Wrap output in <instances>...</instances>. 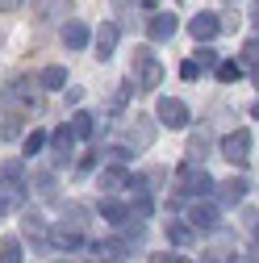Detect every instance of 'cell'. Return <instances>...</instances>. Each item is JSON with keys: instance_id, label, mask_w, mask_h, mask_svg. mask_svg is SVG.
<instances>
[{"instance_id": "cell-1", "label": "cell", "mask_w": 259, "mask_h": 263, "mask_svg": "<svg viewBox=\"0 0 259 263\" xmlns=\"http://www.w3.org/2000/svg\"><path fill=\"white\" fill-rule=\"evenodd\" d=\"M34 88L38 84H29V80H13L5 92H0V113H9V117H34V113H42V96Z\"/></svg>"}, {"instance_id": "cell-2", "label": "cell", "mask_w": 259, "mask_h": 263, "mask_svg": "<svg viewBox=\"0 0 259 263\" xmlns=\"http://www.w3.org/2000/svg\"><path fill=\"white\" fill-rule=\"evenodd\" d=\"M130 84H134V92H155L163 84V63L151 54V46H134V54H130Z\"/></svg>"}, {"instance_id": "cell-3", "label": "cell", "mask_w": 259, "mask_h": 263, "mask_svg": "<svg viewBox=\"0 0 259 263\" xmlns=\"http://www.w3.org/2000/svg\"><path fill=\"white\" fill-rule=\"evenodd\" d=\"M176 184H180V192H188V196H209V192L217 188V184H213V176L201 167V163H192V159H184V163H180Z\"/></svg>"}, {"instance_id": "cell-4", "label": "cell", "mask_w": 259, "mask_h": 263, "mask_svg": "<svg viewBox=\"0 0 259 263\" xmlns=\"http://www.w3.org/2000/svg\"><path fill=\"white\" fill-rule=\"evenodd\" d=\"M217 151H221L226 163H234V167H247V159H251V134H247V129H230V134L217 142Z\"/></svg>"}, {"instance_id": "cell-5", "label": "cell", "mask_w": 259, "mask_h": 263, "mask_svg": "<svg viewBox=\"0 0 259 263\" xmlns=\"http://www.w3.org/2000/svg\"><path fill=\"white\" fill-rule=\"evenodd\" d=\"M155 117L163 121L168 129H184V125L192 121V113H188V105H184V101H176V96H163V101L155 105Z\"/></svg>"}, {"instance_id": "cell-6", "label": "cell", "mask_w": 259, "mask_h": 263, "mask_svg": "<svg viewBox=\"0 0 259 263\" xmlns=\"http://www.w3.org/2000/svg\"><path fill=\"white\" fill-rule=\"evenodd\" d=\"M34 17L46 21V25H54V21L67 25L71 21V0H34Z\"/></svg>"}, {"instance_id": "cell-7", "label": "cell", "mask_w": 259, "mask_h": 263, "mask_svg": "<svg viewBox=\"0 0 259 263\" xmlns=\"http://www.w3.org/2000/svg\"><path fill=\"white\" fill-rule=\"evenodd\" d=\"M188 34L197 38V42H213L221 34V17L217 13H197V17L188 21Z\"/></svg>"}, {"instance_id": "cell-8", "label": "cell", "mask_w": 259, "mask_h": 263, "mask_svg": "<svg viewBox=\"0 0 259 263\" xmlns=\"http://www.w3.org/2000/svg\"><path fill=\"white\" fill-rule=\"evenodd\" d=\"M176 29H180V21H176L172 13H155V17L146 21V38H151V42H172Z\"/></svg>"}, {"instance_id": "cell-9", "label": "cell", "mask_w": 259, "mask_h": 263, "mask_svg": "<svg viewBox=\"0 0 259 263\" xmlns=\"http://www.w3.org/2000/svg\"><path fill=\"white\" fill-rule=\"evenodd\" d=\"M117 38H121V29H117L113 21H101V29L92 34V46H96V59H101V63L117 50Z\"/></svg>"}, {"instance_id": "cell-10", "label": "cell", "mask_w": 259, "mask_h": 263, "mask_svg": "<svg viewBox=\"0 0 259 263\" xmlns=\"http://www.w3.org/2000/svg\"><path fill=\"white\" fill-rule=\"evenodd\" d=\"M151 142H155V121H151V117H134V125L125 129V146H138V151H142V146H151Z\"/></svg>"}, {"instance_id": "cell-11", "label": "cell", "mask_w": 259, "mask_h": 263, "mask_svg": "<svg viewBox=\"0 0 259 263\" xmlns=\"http://www.w3.org/2000/svg\"><path fill=\"white\" fill-rule=\"evenodd\" d=\"M88 42H92V29L84 21H67V25H63V46H67V50H84Z\"/></svg>"}, {"instance_id": "cell-12", "label": "cell", "mask_w": 259, "mask_h": 263, "mask_svg": "<svg viewBox=\"0 0 259 263\" xmlns=\"http://www.w3.org/2000/svg\"><path fill=\"white\" fill-rule=\"evenodd\" d=\"M50 151H54L59 163H67V159H71V151H76V134H71L67 125H59L54 134H50Z\"/></svg>"}, {"instance_id": "cell-13", "label": "cell", "mask_w": 259, "mask_h": 263, "mask_svg": "<svg viewBox=\"0 0 259 263\" xmlns=\"http://www.w3.org/2000/svg\"><path fill=\"white\" fill-rule=\"evenodd\" d=\"M188 226L192 230H217V209L205 201V205H192L188 209Z\"/></svg>"}, {"instance_id": "cell-14", "label": "cell", "mask_w": 259, "mask_h": 263, "mask_svg": "<svg viewBox=\"0 0 259 263\" xmlns=\"http://www.w3.org/2000/svg\"><path fill=\"white\" fill-rule=\"evenodd\" d=\"M92 255L101 259V263H121V259L130 255V247H125L121 238H109V242H96V247H92Z\"/></svg>"}, {"instance_id": "cell-15", "label": "cell", "mask_w": 259, "mask_h": 263, "mask_svg": "<svg viewBox=\"0 0 259 263\" xmlns=\"http://www.w3.org/2000/svg\"><path fill=\"white\" fill-rule=\"evenodd\" d=\"M217 188H221V192H217V196H221V205H238L243 196H247V188H251V184H247L243 176H230V180L217 184Z\"/></svg>"}, {"instance_id": "cell-16", "label": "cell", "mask_w": 259, "mask_h": 263, "mask_svg": "<svg viewBox=\"0 0 259 263\" xmlns=\"http://www.w3.org/2000/svg\"><path fill=\"white\" fill-rule=\"evenodd\" d=\"M21 205H25L21 184H0V213H13V209H21Z\"/></svg>"}, {"instance_id": "cell-17", "label": "cell", "mask_w": 259, "mask_h": 263, "mask_svg": "<svg viewBox=\"0 0 259 263\" xmlns=\"http://www.w3.org/2000/svg\"><path fill=\"white\" fill-rule=\"evenodd\" d=\"M21 230H25V238H46V234H50L46 221H42V213H34V209L21 213Z\"/></svg>"}, {"instance_id": "cell-18", "label": "cell", "mask_w": 259, "mask_h": 263, "mask_svg": "<svg viewBox=\"0 0 259 263\" xmlns=\"http://www.w3.org/2000/svg\"><path fill=\"white\" fill-rule=\"evenodd\" d=\"M101 217L113 221V226H125V221H130V209H125L121 201H113V196H105V201H101Z\"/></svg>"}, {"instance_id": "cell-19", "label": "cell", "mask_w": 259, "mask_h": 263, "mask_svg": "<svg viewBox=\"0 0 259 263\" xmlns=\"http://www.w3.org/2000/svg\"><path fill=\"white\" fill-rule=\"evenodd\" d=\"M192 238H197V230H192L188 221H168V242H176V247H188Z\"/></svg>"}, {"instance_id": "cell-20", "label": "cell", "mask_w": 259, "mask_h": 263, "mask_svg": "<svg viewBox=\"0 0 259 263\" xmlns=\"http://www.w3.org/2000/svg\"><path fill=\"white\" fill-rule=\"evenodd\" d=\"M67 129H71V134H76V138H92V134H96V117L80 109V113L71 117V125H67Z\"/></svg>"}, {"instance_id": "cell-21", "label": "cell", "mask_w": 259, "mask_h": 263, "mask_svg": "<svg viewBox=\"0 0 259 263\" xmlns=\"http://www.w3.org/2000/svg\"><path fill=\"white\" fill-rule=\"evenodd\" d=\"M50 242H54L59 251H76V247H80L84 238L76 234V230H67V226H59V230H50Z\"/></svg>"}, {"instance_id": "cell-22", "label": "cell", "mask_w": 259, "mask_h": 263, "mask_svg": "<svg viewBox=\"0 0 259 263\" xmlns=\"http://www.w3.org/2000/svg\"><path fill=\"white\" fill-rule=\"evenodd\" d=\"M101 188H109V192L113 188H130V172L125 167H105L101 172Z\"/></svg>"}, {"instance_id": "cell-23", "label": "cell", "mask_w": 259, "mask_h": 263, "mask_svg": "<svg viewBox=\"0 0 259 263\" xmlns=\"http://www.w3.org/2000/svg\"><path fill=\"white\" fill-rule=\"evenodd\" d=\"M209 146H213V142H209L205 129H201V134H192V138H188V159H192V163H201V159L209 155Z\"/></svg>"}, {"instance_id": "cell-24", "label": "cell", "mask_w": 259, "mask_h": 263, "mask_svg": "<svg viewBox=\"0 0 259 263\" xmlns=\"http://www.w3.org/2000/svg\"><path fill=\"white\" fill-rule=\"evenodd\" d=\"M63 84H67V71H63V67H42L38 88H63Z\"/></svg>"}, {"instance_id": "cell-25", "label": "cell", "mask_w": 259, "mask_h": 263, "mask_svg": "<svg viewBox=\"0 0 259 263\" xmlns=\"http://www.w3.org/2000/svg\"><path fill=\"white\" fill-rule=\"evenodd\" d=\"M0 263H21V242L17 238H0Z\"/></svg>"}, {"instance_id": "cell-26", "label": "cell", "mask_w": 259, "mask_h": 263, "mask_svg": "<svg viewBox=\"0 0 259 263\" xmlns=\"http://www.w3.org/2000/svg\"><path fill=\"white\" fill-rule=\"evenodd\" d=\"M63 217H71V221H63V226L80 234V230H84V217H88V209H84V205H67V209H63Z\"/></svg>"}, {"instance_id": "cell-27", "label": "cell", "mask_w": 259, "mask_h": 263, "mask_svg": "<svg viewBox=\"0 0 259 263\" xmlns=\"http://www.w3.org/2000/svg\"><path fill=\"white\" fill-rule=\"evenodd\" d=\"M151 209H155V205H151V196L142 192V196H138V201H134V205H130V221H142V217H151Z\"/></svg>"}, {"instance_id": "cell-28", "label": "cell", "mask_w": 259, "mask_h": 263, "mask_svg": "<svg viewBox=\"0 0 259 263\" xmlns=\"http://www.w3.org/2000/svg\"><path fill=\"white\" fill-rule=\"evenodd\" d=\"M243 76V67H238V63H230V59H226V63H217V80L221 84H234Z\"/></svg>"}, {"instance_id": "cell-29", "label": "cell", "mask_w": 259, "mask_h": 263, "mask_svg": "<svg viewBox=\"0 0 259 263\" xmlns=\"http://www.w3.org/2000/svg\"><path fill=\"white\" fill-rule=\"evenodd\" d=\"M217 63H221V59H217V50H213V46H201V54H197V67H201V71H209V67L217 71Z\"/></svg>"}, {"instance_id": "cell-30", "label": "cell", "mask_w": 259, "mask_h": 263, "mask_svg": "<svg viewBox=\"0 0 259 263\" xmlns=\"http://www.w3.org/2000/svg\"><path fill=\"white\" fill-rule=\"evenodd\" d=\"M46 146V134H42V129H34V134H25V155H38Z\"/></svg>"}, {"instance_id": "cell-31", "label": "cell", "mask_w": 259, "mask_h": 263, "mask_svg": "<svg viewBox=\"0 0 259 263\" xmlns=\"http://www.w3.org/2000/svg\"><path fill=\"white\" fill-rule=\"evenodd\" d=\"M243 63H251V67H259V38H251L243 46Z\"/></svg>"}, {"instance_id": "cell-32", "label": "cell", "mask_w": 259, "mask_h": 263, "mask_svg": "<svg viewBox=\"0 0 259 263\" xmlns=\"http://www.w3.org/2000/svg\"><path fill=\"white\" fill-rule=\"evenodd\" d=\"M17 121H21V117H9V113H5V125H0V138H17V134H21V125H17Z\"/></svg>"}, {"instance_id": "cell-33", "label": "cell", "mask_w": 259, "mask_h": 263, "mask_svg": "<svg viewBox=\"0 0 259 263\" xmlns=\"http://www.w3.org/2000/svg\"><path fill=\"white\" fill-rule=\"evenodd\" d=\"M34 188H38L42 196H54V176H50V172H42V176L34 180Z\"/></svg>"}, {"instance_id": "cell-34", "label": "cell", "mask_w": 259, "mask_h": 263, "mask_svg": "<svg viewBox=\"0 0 259 263\" xmlns=\"http://www.w3.org/2000/svg\"><path fill=\"white\" fill-rule=\"evenodd\" d=\"M180 76H184V80H197V76H201V67H197V59H188L184 67H180Z\"/></svg>"}, {"instance_id": "cell-35", "label": "cell", "mask_w": 259, "mask_h": 263, "mask_svg": "<svg viewBox=\"0 0 259 263\" xmlns=\"http://www.w3.org/2000/svg\"><path fill=\"white\" fill-rule=\"evenodd\" d=\"M151 263H192V259H180V255H151Z\"/></svg>"}, {"instance_id": "cell-36", "label": "cell", "mask_w": 259, "mask_h": 263, "mask_svg": "<svg viewBox=\"0 0 259 263\" xmlns=\"http://www.w3.org/2000/svg\"><path fill=\"white\" fill-rule=\"evenodd\" d=\"M5 180H21V163H5Z\"/></svg>"}, {"instance_id": "cell-37", "label": "cell", "mask_w": 259, "mask_h": 263, "mask_svg": "<svg viewBox=\"0 0 259 263\" xmlns=\"http://www.w3.org/2000/svg\"><path fill=\"white\" fill-rule=\"evenodd\" d=\"M21 5H25V0H0V13H17Z\"/></svg>"}, {"instance_id": "cell-38", "label": "cell", "mask_w": 259, "mask_h": 263, "mask_svg": "<svg viewBox=\"0 0 259 263\" xmlns=\"http://www.w3.org/2000/svg\"><path fill=\"white\" fill-rule=\"evenodd\" d=\"M247 221H251V234H255V251H259V217H255V213H251V217H247Z\"/></svg>"}, {"instance_id": "cell-39", "label": "cell", "mask_w": 259, "mask_h": 263, "mask_svg": "<svg viewBox=\"0 0 259 263\" xmlns=\"http://www.w3.org/2000/svg\"><path fill=\"white\" fill-rule=\"evenodd\" d=\"M251 25L259 29V0H255V5H251Z\"/></svg>"}, {"instance_id": "cell-40", "label": "cell", "mask_w": 259, "mask_h": 263, "mask_svg": "<svg viewBox=\"0 0 259 263\" xmlns=\"http://www.w3.org/2000/svg\"><path fill=\"white\" fill-rule=\"evenodd\" d=\"M251 113H255V117H259V101H255V105H251Z\"/></svg>"}, {"instance_id": "cell-41", "label": "cell", "mask_w": 259, "mask_h": 263, "mask_svg": "<svg viewBox=\"0 0 259 263\" xmlns=\"http://www.w3.org/2000/svg\"><path fill=\"white\" fill-rule=\"evenodd\" d=\"M255 88H259V67H255Z\"/></svg>"}, {"instance_id": "cell-42", "label": "cell", "mask_w": 259, "mask_h": 263, "mask_svg": "<svg viewBox=\"0 0 259 263\" xmlns=\"http://www.w3.org/2000/svg\"><path fill=\"white\" fill-rule=\"evenodd\" d=\"M59 263H67V259H59Z\"/></svg>"}, {"instance_id": "cell-43", "label": "cell", "mask_w": 259, "mask_h": 263, "mask_svg": "<svg viewBox=\"0 0 259 263\" xmlns=\"http://www.w3.org/2000/svg\"><path fill=\"white\" fill-rule=\"evenodd\" d=\"M230 5H234V0H230Z\"/></svg>"}]
</instances>
